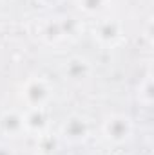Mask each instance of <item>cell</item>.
I'll return each instance as SVG.
<instances>
[{
	"instance_id": "cell-1",
	"label": "cell",
	"mask_w": 154,
	"mask_h": 155,
	"mask_svg": "<svg viewBox=\"0 0 154 155\" xmlns=\"http://www.w3.org/2000/svg\"><path fill=\"white\" fill-rule=\"evenodd\" d=\"M51 85L47 79L44 78H27L26 83L22 85V101L26 105V108H40V107H45L51 99Z\"/></svg>"
},
{
	"instance_id": "cell-2",
	"label": "cell",
	"mask_w": 154,
	"mask_h": 155,
	"mask_svg": "<svg viewBox=\"0 0 154 155\" xmlns=\"http://www.w3.org/2000/svg\"><path fill=\"white\" fill-rule=\"evenodd\" d=\"M132 119L125 114H111L102 123L103 137L113 144H123L132 135Z\"/></svg>"
},
{
	"instance_id": "cell-3",
	"label": "cell",
	"mask_w": 154,
	"mask_h": 155,
	"mask_svg": "<svg viewBox=\"0 0 154 155\" xmlns=\"http://www.w3.org/2000/svg\"><path fill=\"white\" fill-rule=\"evenodd\" d=\"M62 137L71 143V144H78V143H83L87 137H89V132H91V126H89V121L80 114H73L69 116L64 124H62Z\"/></svg>"
},
{
	"instance_id": "cell-4",
	"label": "cell",
	"mask_w": 154,
	"mask_h": 155,
	"mask_svg": "<svg viewBox=\"0 0 154 155\" xmlns=\"http://www.w3.org/2000/svg\"><path fill=\"white\" fill-rule=\"evenodd\" d=\"M0 134L11 139L22 137L26 132V123H24V114L18 110H5L0 114Z\"/></svg>"
},
{
	"instance_id": "cell-5",
	"label": "cell",
	"mask_w": 154,
	"mask_h": 155,
	"mask_svg": "<svg viewBox=\"0 0 154 155\" xmlns=\"http://www.w3.org/2000/svg\"><path fill=\"white\" fill-rule=\"evenodd\" d=\"M93 35H94V38L98 40L102 45L113 47V45H116V43L121 40L123 29H121V24H120V22L107 18V20H102V22L96 24Z\"/></svg>"
},
{
	"instance_id": "cell-6",
	"label": "cell",
	"mask_w": 154,
	"mask_h": 155,
	"mask_svg": "<svg viewBox=\"0 0 154 155\" xmlns=\"http://www.w3.org/2000/svg\"><path fill=\"white\" fill-rule=\"evenodd\" d=\"M91 72H93L91 63L82 56H71L62 65V74L69 81H83L91 76Z\"/></svg>"
},
{
	"instance_id": "cell-7",
	"label": "cell",
	"mask_w": 154,
	"mask_h": 155,
	"mask_svg": "<svg viewBox=\"0 0 154 155\" xmlns=\"http://www.w3.org/2000/svg\"><path fill=\"white\" fill-rule=\"evenodd\" d=\"M24 123H26V132L40 135L47 130L49 126V117L45 112V107L40 108H27L24 114Z\"/></svg>"
},
{
	"instance_id": "cell-8",
	"label": "cell",
	"mask_w": 154,
	"mask_h": 155,
	"mask_svg": "<svg viewBox=\"0 0 154 155\" xmlns=\"http://www.w3.org/2000/svg\"><path fill=\"white\" fill-rule=\"evenodd\" d=\"M69 29H67V22L65 20H47L42 27V38L49 43H56L60 40L67 36Z\"/></svg>"
},
{
	"instance_id": "cell-9",
	"label": "cell",
	"mask_w": 154,
	"mask_h": 155,
	"mask_svg": "<svg viewBox=\"0 0 154 155\" xmlns=\"http://www.w3.org/2000/svg\"><path fill=\"white\" fill-rule=\"evenodd\" d=\"M37 150H40L42 155H53L58 152V139L49 135V134H40L37 135Z\"/></svg>"
},
{
	"instance_id": "cell-10",
	"label": "cell",
	"mask_w": 154,
	"mask_h": 155,
	"mask_svg": "<svg viewBox=\"0 0 154 155\" xmlns=\"http://www.w3.org/2000/svg\"><path fill=\"white\" fill-rule=\"evenodd\" d=\"M138 99L140 103H143L145 107H151L154 99V87H152V78L147 76L142 83H140V88H138Z\"/></svg>"
},
{
	"instance_id": "cell-11",
	"label": "cell",
	"mask_w": 154,
	"mask_h": 155,
	"mask_svg": "<svg viewBox=\"0 0 154 155\" xmlns=\"http://www.w3.org/2000/svg\"><path fill=\"white\" fill-rule=\"evenodd\" d=\"M107 0H78V7L87 13V15H94L98 11H102L105 7Z\"/></svg>"
},
{
	"instance_id": "cell-12",
	"label": "cell",
	"mask_w": 154,
	"mask_h": 155,
	"mask_svg": "<svg viewBox=\"0 0 154 155\" xmlns=\"http://www.w3.org/2000/svg\"><path fill=\"white\" fill-rule=\"evenodd\" d=\"M0 155H13V153H11L5 146H0Z\"/></svg>"
},
{
	"instance_id": "cell-13",
	"label": "cell",
	"mask_w": 154,
	"mask_h": 155,
	"mask_svg": "<svg viewBox=\"0 0 154 155\" xmlns=\"http://www.w3.org/2000/svg\"><path fill=\"white\" fill-rule=\"evenodd\" d=\"M44 2H47V4H51V2H56V0H44Z\"/></svg>"
}]
</instances>
